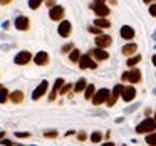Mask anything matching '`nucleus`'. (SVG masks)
<instances>
[{"label":"nucleus","instance_id":"f3484780","mask_svg":"<svg viewBox=\"0 0 156 146\" xmlns=\"http://www.w3.org/2000/svg\"><path fill=\"white\" fill-rule=\"evenodd\" d=\"M121 37L124 39V41H131V39L134 37V29L129 27V25H122L121 27Z\"/></svg>","mask_w":156,"mask_h":146},{"label":"nucleus","instance_id":"a18cd8bd","mask_svg":"<svg viewBox=\"0 0 156 146\" xmlns=\"http://www.w3.org/2000/svg\"><path fill=\"white\" fill-rule=\"evenodd\" d=\"M109 2H111L112 5H116V0H109Z\"/></svg>","mask_w":156,"mask_h":146},{"label":"nucleus","instance_id":"7ed1b4c3","mask_svg":"<svg viewBox=\"0 0 156 146\" xmlns=\"http://www.w3.org/2000/svg\"><path fill=\"white\" fill-rule=\"evenodd\" d=\"M109 94H111V91H109V89H106V87H102V89H99L98 92H94V96H92L91 99H92V102H94L96 106H99V104H102V102L108 101Z\"/></svg>","mask_w":156,"mask_h":146},{"label":"nucleus","instance_id":"473e14b6","mask_svg":"<svg viewBox=\"0 0 156 146\" xmlns=\"http://www.w3.org/2000/svg\"><path fill=\"white\" fill-rule=\"evenodd\" d=\"M15 136H17V138H29V136H30V133H25V131H19V133H15Z\"/></svg>","mask_w":156,"mask_h":146},{"label":"nucleus","instance_id":"79ce46f5","mask_svg":"<svg viewBox=\"0 0 156 146\" xmlns=\"http://www.w3.org/2000/svg\"><path fill=\"white\" fill-rule=\"evenodd\" d=\"M106 0H94V4H104Z\"/></svg>","mask_w":156,"mask_h":146},{"label":"nucleus","instance_id":"7c9ffc66","mask_svg":"<svg viewBox=\"0 0 156 146\" xmlns=\"http://www.w3.org/2000/svg\"><path fill=\"white\" fill-rule=\"evenodd\" d=\"M101 30H102V29L96 27V25H92V27H89V32H91V34H98V35H101Z\"/></svg>","mask_w":156,"mask_h":146},{"label":"nucleus","instance_id":"bb28decb","mask_svg":"<svg viewBox=\"0 0 156 146\" xmlns=\"http://www.w3.org/2000/svg\"><path fill=\"white\" fill-rule=\"evenodd\" d=\"M42 2H44V0H29V7H30L32 10H37Z\"/></svg>","mask_w":156,"mask_h":146},{"label":"nucleus","instance_id":"393cba45","mask_svg":"<svg viewBox=\"0 0 156 146\" xmlns=\"http://www.w3.org/2000/svg\"><path fill=\"white\" fill-rule=\"evenodd\" d=\"M9 91L5 87H2L0 89V104H4V102H7V99H9Z\"/></svg>","mask_w":156,"mask_h":146},{"label":"nucleus","instance_id":"c85d7f7f","mask_svg":"<svg viewBox=\"0 0 156 146\" xmlns=\"http://www.w3.org/2000/svg\"><path fill=\"white\" fill-rule=\"evenodd\" d=\"M72 89V84H64L61 89H59V94H67V91Z\"/></svg>","mask_w":156,"mask_h":146},{"label":"nucleus","instance_id":"9d476101","mask_svg":"<svg viewBox=\"0 0 156 146\" xmlns=\"http://www.w3.org/2000/svg\"><path fill=\"white\" fill-rule=\"evenodd\" d=\"M92 10L96 12V15H98V17H102V19H106L109 14H111L109 7H106L104 4H92Z\"/></svg>","mask_w":156,"mask_h":146},{"label":"nucleus","instance_id":"e433bc0d","mask_svg":"<svg viewBox=\"0 0 156 146\" xmlns=\"http://www.w3.org/2000/svg\"><path fill=\"white\" fill-rule=\"evenodd\" d=\"M45 5H47V7H54V5H55V0H45Z\"/></svg>","mask_w":156,"mask_h":146},{"label":"nucleus","instance_id":"4468645a","mask_svg":"<svg viewBox=\"0 0 156 146\" xmlns=\"http://www.w3.org/2000/svg\"><path fill=\"white\" fill-rule=\"evenodd\" d=\"M112 44V39L109 37V35H98L96 37V45H98L99 49H106V47H109V45Z\"/></svg>","mask_w":156,"mask_h":146},{"label":"nucleus","instance_id":"ddd939ff","mask_svg":"<svg viewBox=\"0 0 156 146\" xmlns=\"http://www.w3.org/2000/svg\"><path fill=\"white\" fill-rule=\"evenodd\" d=\"M15 27H17V30H29L30 20H29L27 17H24V15H19V17L15 19Z\"/></svg>","mask_w":156,"mask_h":146},{"label":"nucleus","instance_id":"6e6552de","mask_svg":"<svg viewBox=\"0 0 156 146\" xmlns=\"http://www.w3.org/2000/svg\"><path fill=\"white\" fill-rule=\"evenodd\" d=\"M122 87L124 86H121V84H116L114 86V89H112V92L109 94V98H108V106H114L116 104V101H118V98L121 96V91H122Z\"/></svg>","mask_w":156,"mask_h":146},{"label":"nucleus","instance_id":"f704fd0d","mask_svg":"<svg viewBox=\"0 0 156 146\" xmlns=\"http://www.w3.org/2000/svg\"><path fill=\"white\" fill-rule=\"evenodd\" d=\"M77 139H79V141H86V139H87V134H86V133H79V134H77Z\"/></svg>","mask_w":156,"mask_h":146},{"label":"nucleus","instance_id":"1a4fd4ad","mask_svg":"<svg viewBox=\"0 0 156 146\" xmlns=\"http://www.w3.org/2000/svg\"><path fill=\"white\" fill-rule=\"evenodd\" d=\"M30 59H32L30 52H29V51H22V52H19V54L15 55L14 62H15L17 66H25L27 62H30Z\"/></svg>","mask_w":156,"mask_h":146},{"label":"nucleus","instance_id":"4be33fe9","mask_svg":"<svg viewBox=\"0 0 156 146\" xmlns=\"http://www.w3.org/2000/svg\"><path fill=\"white\" fill-rule=\"evenodd\" d=\"M94 92H96V87L92 84H87V86H86V89H84V98L89 101V99L94 96Z\"/></svg>","mask_w":156,"mask_h":146},{"label":"nucleus","instance_id":"f257e3e1","mask_svg":"<svg viewBox=\"0 0 156 146\" xmlns=\"http://www.w3.org/2000/svg\"><path fill=\"white\" fill-rule=\"evenodd\" d=\"M156 129V121L154 118H146L143 119V123H139L136 126V133L138 134H143V133H153Z\"/></svg>","mask_w":156,"mask_h":146},{"label":"nucleus","instance_id":"dca6fc26","mask_svg":"<svg viewBox=\"0 0 156 146\" xmlns=\"http://www.w3.org/2000/svg\"><path fill=\"white\" fill-rule=\"evenodd\" d=\"M62 86H64V79H62V77L55 79L54 87H52V92L49 94V101H54V99H55V96H57V92H59V89H61Z\"/></svg>","mask_w":156,"mask_h":146},{"label":"nucleus","instance_id":"ea45409f","mask_svg":"<svg viewBox=\"0 0 156 146\" xmlns=\"http://www.w3.org/2000/svg\"><path fill=\"white\" fill-rule=\"evenodd\" d=\"M102 146H116L114 143H111V141H108V143H102Z\"/></svg>","mask_w":156,"mask_h":146},{"label":"nucleus","instance_id":"58836bf2","mask_svg":"<svg viewBox=\"0 0 156 146\" xmlns=\"http://www.w3.org/2000/svg\"><path fill=\"white\" fill-rule=\"evenodd\" d=\"M2 27H4V29H9V27H10V22H9V20H5L4 24H2Z\"/></svg>","mask_w":156,"mask_h":146},{"label":"nucleus","instance_id":"20e7f679","mask_svg":"<svg viewBox=\"0 0 156 146\" xmlns=\"http://www.w3.org/2000/svg\"><path fill=\"white\" fill-rule=\"evenodd\" d=\"M77 62H79V67L81 69H96L98 67V62L89 57V54H81V59Z\"/></svg>","mask_w":156,"mask_h":146},{"label":"nucleus","instance_id":"f03ea898","mask_svg":"<svg viewBox=\"0 0 156 146\" xmlns=\"http://www.w3.org/2000/svg\"><path fill=\"white\" fill-rule=\"evenodd\" d=\"M121 79H122L124 82H131V84H136V82L141 81V71H139V69H136V67H131L129 71L122 72Z\"/></svg>","mask_w":156,"mask_h":146},{"label":"nucleus","instance_id":"b1692460","mask_svg":"<svg viewBox=\"0 0 156 146\" xmlns=\"http://www.w3.org/2000/svg\"><path fill=\"white\" fill-rule=\"evenodd\" d=\"M69 59H71V62H77L79 59H81V51H79V49H72Z\"/></svg>","mask_w":156,"mask_h":146},{"label":"nucleus","instance_id":"de8ad7c7","mask_svg":"<svg viewBox=\"0 0 156 146\" xmlns=\"http://www.w3.org/2000/svg\"><path fill=\"white\" fill-rule=\"evenodd\" d=\"M0 89H2V84H0Z\"/></svg>","mask_w":156,"mask_h":146},{"label":"nucleus","instance_id":"0eeeda50","mask_svg":"<svg viewBox=\"0 0 156 146\" xmlns=\"http://www.w3.org/2000/svg\"><path fill=\"white\" fill-rule=\"evenodd\" d=\"M47 87H49V82H47V81H42L41 84H39L37 87H35V91L32 92V99H34V101L41 99L42 96H44L45 92H47Z\"/></svg>","mask_w":156,"mask_h":146},{"label":"nucleus","instance_id":"2f4dec72","mask_svg":"<svg viewBox=\"0 0 156 146\" xmlns=\"http://www.w3.org/2000/svg\"><path fill=\"white\" fill-rule=\"evenodd\" d=\"M72 49H74V44H72V42H69V44L62 45V52H69V51H72Z\"/></svg>","mask_w":156,"mask_h":146},{"label":"nucleus","instance_id":"a19ab883","mask_svg":"<svg viewBox=\"0 0 156 146\" xmlns=\"http://www.w3.org/2000/svg\"><path fill=\"white\" fill-rule=\"evenodd\" d=\"M4 138H5V133H4V131H0V141H2Z\"/></svg>","mask_w":156,"mask_h":146},{"label":"nucleus","instance_id":"a211bd4d","mask_svg":"<svg viewBox=\"0 0 156 146\" xmlns=\"http://www.w3.org/2000/svg\"><path fill=\"white\" fill-rule=\"evenodd\" d=\"M136 51H138V45H136L134 42H129V44H126L124 47H122V54L128 55V57H131Z\"/></svg>","mask_w":156,"mask_h":146},{"label":"nucleus","instance_id":"a878e982","mask_svg":"<svg viewBox=\"0 0 156 146\" xmlns=\"http://www.w3.org/2000/svg\"><path fill=\"white\" fill-rule=\"evenodd\" d=\"M146 143H148L149 146H156V133H149V134L146 136Z\"/></svg>","mask_w":156,"mask_h":146},{"label":"nucleus","instance_id":"cd10ccee","mask_svg":"<svg viewBox=\"0 0 156 146\" xmlns=\"http://www.w3.org/2000/svg\"><path fill=\"white\" fill-rule=\"evenodd\" d=\"M101 139H102V133L96 131V133H92V134H91V141L92 143H101Z\"/></svg>","mask_w":156,"mask_h":146},{"label":"nucleus","instance_id":"4c0bfd02","mask_svg":"<svg viewBox=\"0 0 156 146\" xmlns=\"http://www.w3.org/2000/svg\"><path fill=\"white\" fill-rule=\"evenodd\" d=\"M12 0H0V5H9Z\"/></svg>","mask_w":156,"mask_h":146},{"label":"nucleus","instance_id":"f8f14e48","mask_svg":"<svg viewBox=\"0 0 156 146\" xmlns=\"http://www.w3.org/2000/svg\"><path fill=\"white\" fill-rule=\"evenodd\" d=\"M121 98L124 99L126 102L133 101V99L136 98V89L133 87V86H126V87H122V91H121Z\"/></svg>","mask_w":156,"mask_h":146},{"label":"nucleus","instance_id":"c9c22d12","mask_svg":"<svg viewBox=\"0 0 156 146\" xmlns=\"http://www.w3.org/2000/svg\"><path fill=\"white\" fill-rule=\"evenodd\" d=\"M0 143H2V144H4V146H14V143H12L10 139H2V141H0Z\"/></svg>","mask_w":156,"mask_h":146},{"label":"nucleus","instance_id":"09e8293b","mask_svg":"<svg viewBox=\"0 0 156 146\" xmlns=\"http://www.w3.org/2000/svg\"><path fill=\"white\" fill-rule=\"evenodd\" d=\"M122 146H124V144H122Z\"/></svg>","mask_w":156,"mask_h":146},{"label":"nucleus","instance_id":"5701e85b","mask_svg":"<svg viewBox=\"0 0 156 146\" xmlns=\"http://www.w3.org/2000/svg\"><path fill=\"white\" fill-rule=\"evenodd\" d=\"M139 61H141V55L136 54V55H133V57H128V62H126V66H128V67H134V66L138 64Z\"/></svg>","mask_w":156,"mask_h":146},{"label":"nucleus","instance_id":"c756f323","mask_svg":"<svg viewBox=\"0 0 156 146\" xmlns=\"http://www.w3.org/2000/svg\"><path fill=\"white\" fill-rule=\"evenodd\" d=\"M44 136H45V138H57V131H54V129H51V131H45Z\"/></svg>","mask_w":156,"mask_h":146},{"label":"nucleus","instance_id":"aec40b11","mask_svg":"<svg viewBox=\"0 0 156 146\" xmlns=\"http://www.w3.org/2000/svg\"><path fill=\"white\" fill-rule=\"evenodd\" d=\"M94 25H96V27H99V29H109V27H111V24H109L108 19H102V17H98V19H96Z\"/></svg>","mask_w":156,"mask_h":146},{"label":"nucleus","instance_id":"9b49d317","mask_svg":"<svg viewBox=\"0 0 156 146\" xmlns=\"http://www.w3.org/2000/svg\"><path fill=\"white\" fill-rule=\"evenodd\" d=\"M71 30H72V24L69 20H62L61 25H59V29H57L61 37H69V35H71Z\"/></svg>","mask_w":156,"mask_h":146},{"label":"nucleus","instance_id":"6ab92c4d","mask_svg":"<svg viewBox=\"0 0 156 146\" xmlns=\"http://www.w3.org/2000/svg\"><path fill=\"white\" fill-rule=\"evenodd\" d=\"M10 101L14 102V104H20L22 101H24V92L22 91H14V92H10Z\"/></svg>","mask_w":156,"mask_h":146},{"label":"nucleus","instance_id":"49530a36","mask_svg":"<svg viewBox=\"0 0 156 146\" xmlns=\"http://www.w3.org/2000/svg\"><path fill=\"white\" fill-rule=\"evenodd\" d=\"M154 121H156V112H154Z\"/></svg>","mask_w":156,"mask_h":146},{"label":"nucleus","instance_id":"423d86ee","mask_svg":"<svg viewBox=\"0 0 156 146\" xmlns=\"http://www.w3.org/2000/svg\"><path fill=\"white\" fill-rule=\"evenodd\" d=\"M87 54H89V57L94 59L96 62H98V61H106V59H109V54H108V52H106L104 49H99V47H98V49H91Z\"/></svg>","mask_w":156,"mask_h":146},{"label":"nucleus","instance_id":"72a5a7b5","mask_svg":"<svg viewBox=\"0 0 156 146\" xmlns=\"http://www.w3.org/2000/svg\"><path fill=\"white\" fill-rule=\"evenodd\" d=\"M149 15H151V17H156V4H151V7H149Z\"/></svg>","mask_w":156,"mask_h":146},{"label":"nucleus","instance_id":"37998d69","mask_svg":"<svg viewBox=\"0 0 156 146\" xmlns=\"http://www.w3.org/2000/svg\"><path fill=\"white\" fill-rule=\"evenodd\" d=\"M153 64H154V66H156V54H154V55H153Z\"/></svg>","mask_w":156,"mask_h":146},{"label":"nucleus","instance_id":"412c9836","mask_svg":"<svg viewBox=\"0 0 156 146\" xmlns=\"http://www.w3.org/2000/svg\"><path fill=\"white\" fill-rule=\"evenodd\" d=\"M86 86H87L86 79H79V81L74 84V92H82V91L86 89Z\"/></svg>","mask_w":156,"mask_h":146},{"label":"nucleus","instance_id":"2eb2a0df","mask_svg":"<svg viewBox=\"0 0 156 146\" xmlns=\"http://www.w3.org/2000/svg\"><path fill=\"white\" fill-rule=\"evenodd\" d=\"M34 62H35V66H47L49 64V54L44 51L37 52L34 57Z\"/></svg>","mask_w":156,"mask_h":146},{"label":"nucleus","instance_id":"c03bdc74","mask_svg":"<svg viewBox=\"0 0 156 146\" xmlns=\"http://www.w3.org/2000/svg\"><path fill=\"white\" fill-rule=\"evenodd\" d=\"M146 4H153V2H154V0H144Z\"/></svg>","mask_w":156,"mask_h":146},{"label":"nucleus","instance_id":"39448f33","mask_svg":"<svg viewBox=\"0 0 156 146\" xmlns=\"http://www.w3.org/2000/svg\"><path fill=\"white\" fill-rule=\"evenodd\" d=\"M64 14H66V10H64V7L62 5H54V7L49 10V17H51V20H62L64 19Z\"/></svg>","mask_w":156,"mask_h":146}]
</instances>
